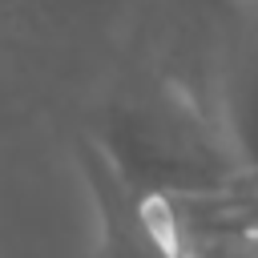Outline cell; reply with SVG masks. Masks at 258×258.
I'll return each instance as SVG.
<instances>
[{"label": "cell", "instance_id": "1", "mask_svg": "<svg viewBox=\"0 0 258 258\" xmlns=\"http://www.w3.org/2000/svg\"><path fill=\"white\" fill-rule=\"evenodd\" d=\"M77 169L97 218L93 258H189V238L173 206L121 177V169L89 133L77 137Z\"/></svg>", "mask_w": 258, "mask_h": 258}, {"label": "cell", "instance_id": "2", "mask_svg": "<svg viewBox=\"0 0 258 258\" xmlns=\"http://www.w3.org/2000/svg\"><path fill=\"white\" fill-rule=\"evenodd\" d=\"M185 234H258V185L222 189L210 198H165Z\"/></svg>", "mask_w": 258, "mask_h": 258}, {"label": "cell", "instance_id": "3", "mask_svg": "<svg viewBox=\"0 0 258 258\" xmlns=\"http://www.w3.org/2000/svg\"><path fill=\"white\" fill-rule=\"evenodd\" d=\"M189 258H250V242L238 234H185Z\"/></svg>", "mask_w": 258, "mask_h": 258}, {"label": "cell", "instance_id": "4", "mask_svg": "<svg viewBox=\"0 0 258 258\" xmlns=\"http://www.w3.org/2000/svg\"><path fill=\"white\" fill-rule=\"evenodd\" d=\"M246 242H250V258H258V234H246Z\"/></svg>", "mask_w": 258, "mask_h": 258}, {"label": "cell", "instance_id": "5", "mask_svg": "<svg viewBox=\"0 0 258 258\" xmlns=\"http://www.w3.org/2000/svg\"><path fill=\"white\" fill-rule=\"evenodd\" d=\"M4 4H8V0H0V16H4Z\"/></svg>", "mask_w": 258, "mask_h": 258}]
</instances>
